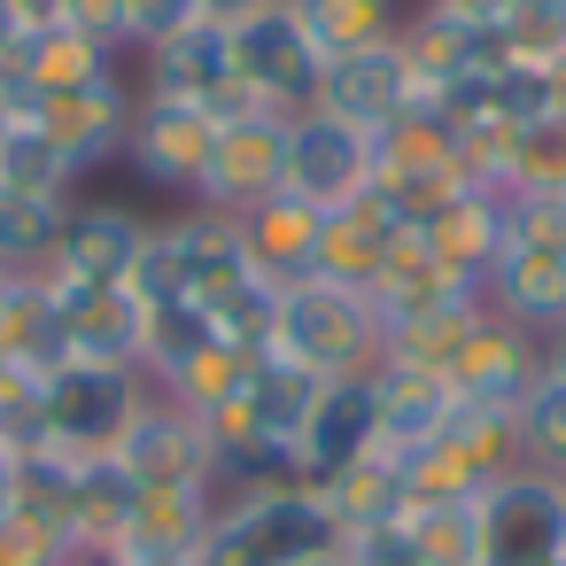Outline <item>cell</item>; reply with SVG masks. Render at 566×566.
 Segmentation results:
<instances>
[{
  "label": "cell",
  "mask_w": 566,
  "mask_h": 566,
  "mask_svg": "<svg viewBox=\"0 0 566 566\" xmlns=\"http://www.w3.org/2000/svg\"><path fill=\"white\" fill-rule=\"evenodd\" d=\"M133 102H140V86H133L125 71H109V78H94V86H78V94H48L32 125H40V133L55 140V156L86 179V171H102V164L125 156Z\"/></svg>",
  "instance_id": "5bb4252c"
},
{
  "label": "cell",
  "mask_w": 566,
  "mask_h": 566,
  "mask_svg": "<svg viewBox=\"0 0 566 566\" xmlns=\"http://www.w3.org/2000/svg\"><path fill=\"white\" fill-rule=\"evenodd\" d=\"M396 520L419 566H481V496H411Z\"/></svg>",
  "instance_id": "f1b7e54d"
},
{
  "label": "cell",
  "mask_w": 566,
  "mask_h": 566,
  "mask_svg": "<svg viewBox=\"0 0 566 566\" xmlns=\"http://www.w3.org/2000/svg\"><path fill=\"white\" fill-rule=\"evenodd\" d=\"M373 140L357 125H334L326 109L287 117V195L318 202V210H349L357 195H373Z\"/></svg>",
  "instance_id": "4fadbf2b"
},
{
  "label": "cell",
  "mask_w": 566,
  "mask_h": 566,
  "mask_svg": "<svg viewBox=\"0 0 566 566\" xmlns=\"http://www.w3.org/2000/svg\"><path fill=\"white\" fill-rule=\"evenodd\" d=\"M125 465L133 489H218V450H210V427L195 411H179L171 396L148 388V403L133 411V427L117 434L109 450Z\"/></svg>",
  "instance_id": "ba28073f"
},
{
  "label": "cell",
  "mask_w": 566,
  "mask_h": 566,
  "mask_svg": "<svg viewBox=\"0 0 566 566\" xmlns=\"http://www.w3.org/2000/svg\"><path fill=\"white\" fill-rule=\"evenodd\" d=\"M210 148H218V117H210V109H195V102H164V94H140L117 164H125L148 195L195 202V195H202V171H210Z\"/></svg>",
  "instance_id": "8992f818"
},
{
  "label": "cell",
  "mask_w": 566,
  "mask_h": 566,
  "mask_svg": "<svg viewBox=\"0 0 566 566\" xmlns=\"http://www.w3.org/2000/svg\"><path fill=\"white\" fill-rule=\"evenodd\" d=\"M558 566H566V558H558Z\"/></svg>",
  "instance_id": "f5cc1de1"
},
{
  "label": "cell",
  "mask_w": 566,
  "mask_h": 566,
  "mask_svg": "<svg viewBox=\"0 0 566 566\" xmlns=\"http://www.w3.org/2000/svg\"><path fill=\"white\" fill-rule=\"evenodd\" d=\"M71 566H117V558H102V551H78V558H71Z\"/></svg>",
  "instance_id": "f907efd6"
},
{
  "label": "cell",
  "mask_w": 566,
  "mask_h": 566,
  "mask_svg": "<svg viewBox=\"0 0 566 566\" xmlns=\"http://www.w3.org/2000/svg\"><path fill=\"white\" fill-rule=\"evenodd\" d=\"M481 303H489L496 318H512L520 334H535V342L566 334V256H558V249H520V241H504V256H496L489 280H481Z\"/></svg>",
  "instance_id": "603a6c76"
},
{
  "label": "cell",
  "mask_w": 566,
  "mask_h": 566,
  "mask_svg": "<svg viewBox=\"0 0 566 566\" xmlns=\"http://www.w3.org/2000/svg\"><path fill=\"white\" fill-rule=\"evenodd\" d=\"M249 373H256V357H249V349H233V342H202L171 380H156V396H171L179 411L210 419L218 403H233V396L249 388Z\"/></svg>",
  "instance_id": "1f68e13d"
},
{
  "label": "cell",
  "mask_w": 566,
  "mask_h": 566,
  "mask_svg": "<svg viewBox=\"0 0 566 566\" xmlns=\"http://www.w3.org/2000/svg\"><path fill=\"white\" fill-rule=\"evenodd\" d=\"M558 489H566V481H558Z\"/></svg>",
  "instance_id": "816d5d0a"
},
{
  "label": "cell",
  "mask_w": 566,
  "mask_h": 566,
  "mask_svg": "<svg viewBox=\"0 0 566 566\" xmlns=\"http://www.w3.org/2000/svg\"><path fill=\"white\" fill-rule=\"evenodd\" d=\"M512 241H520V249H558V256H566V187L512 195Z\"/></svg>",
  "instance_id": "f35d334b"
},
{
  "label": "cell",
  "mask_w": 566,
  "mask_h": 566,
  "mask_svg": "<svg viewBox=\"0 0 566 566\" xmlns=\"http://www.w3.org/2000/svg\"><path fill=\"white\" fill-rule=\"evenodd\" d=\"M481 318H489L481 287H450V295H434V303H419V311L388 318V326H380V357H388V365H427V373H450V357L465 349V334H473Z\"/></svg>",
  "instance_id": "cb8c5ba5"
},
{
  "label": "cell",
  "mask_w": 566,
  "mask_h": 566,
  "mask_svg": "<svg viewBox=\"0 0 566 566\" xmlns=\"http://www.w3.org/2000/svg\"><path fill=\"white\" fill-rule=\"evenodd\" d=\"M295 24L311 32V48L334 63V55H357V48H388L396 24H403V0H287Z\"/></svg>",
  "instance_id": "4316f807"
},
{
  "label": "cell",
  "mask_w": 566,
  "mask_h": 566,
  "mask_svg": "<svg viewBox=\"0 0 566 566\" xmlns=\"http://www.w3.org/2000/svg\"><path fill=\"white\" fill-rule=\"evenodd\" d=\"M295 566H349V558H342V543H334V551H311V558H295Z\"/></svg>",
  "instance_id": "681fc988"
},
{
  "label": "cell",
  "mask_w": 566,
  "mask_h": 566,
  "mask_svg": "<svg viewBox=\"0 0 566 566\" xmlns=\"http://www.w3.org/2000/svg\"><path fill=\"white\" fill-rule=\"evenodd\" d=\"M48 295H55L71 365H125V373H140V357H148V303L133 287H71V280H48Z\"/></svg>",
  "instance_id": "9a60e30c"
},
{
  "label": "cell",
  "mask_w": 566,
  "mask_h": 566,
  "mask_svg": "<svg viewBox=\"0 0 566 566\" xmlns=\"http://www.w3.org/2000/svg\"><path fill=\"white\" fill-rule=\"evenodd\" d=\"M543 373H551V380H566V334H551V342H543Z\"/></svg>",
  "instance_id": "c3c4849f"
},
{
  "label": "cell",
  "mask_w": 566,
  "mask_h": 566,
  "mask_svg": "<svg viewBox=\"0 0 566 566\" xmlns=\"http://www.w3.org/2000/svg\"><path fill=\"white\" fill-rule=\"evenodd\" d=\"M256 9H272V0H202V17H210V24H226V32H233L241 17H256Z\"/></svg>",
  "instance_id": "ee69618b"
},
{
  "label": "cell",
  "mask_w": 566,
  "mask_h": 566,
  "mask_svg": "<svg viewBox=\"0 0 566 566\" xmlns=\"http://www.w3.org/2000/svg\"><path fill=\"white\" fill-rule=\"evenodd\" d=\"M140 94H164V102H195V109H210L218 125H233V117H256V102L241 94V78H233V32L226 24H187V32H171L164 48H148L140 55Z\"/></svg>",
  "instance_id": "52a82bcc"
},
{
  "label": "cell",
  "mask_w": 566,
  "mask_h": 566,
  "mask_svg": "<svg viewBox=\"0 0 566 566\" xmlns=\"http://www.w3.org/2000/svg\"><path fill=\"white\" fill-rule=\"evenodd\" d=\"M17 512V450H0V520Z\"/></svg>",
  "instance_id": "7dc6e473"
},
{
  "label": "cell",
  "mask_w": 566,
  "mask_h": 566,
  "mask_svg": "<svg viewBox=\"0 0 566 566\" xmlns=\"http://www.w3.org/2000/svg\"><path fill=\"white\" fill-rule=\"evenodd\" d=\"M558 558H566V489L520 465L481 496V566H558Z\"/></svg>",
  "instance_id": "9c48e42d"
},
{
  "label": "cell",
  "mask_w": 566,
  "mask_h": 566,
  "mask_svg": "<svg viewBox=\"0 0 566 566\" xmlns=\"http://www.w3.org/2000/svg\"><path fill=\"white\" fill-rule=\"evenodd\" d=\"M535 380H543V342L520 334V326L496 318V311H489V318L465 334V349L450 357V388H458L465 411H504V419H512Z\"/></svg>",
  "instance_id": "2e32d148"
},
{
  "label": "cell",
  "mask_w": 566,
  "mask_h": 566,
  "mask_svg": "<svg viewBox=\"0 0 566 566\" xmlns=\"http://www.w3.org/2000/svg\"><path fill=\"white\" fill-rule=\"evenodd\" d=\"M9 63L24 71V86H32L40 102H48V94H78V86H94V78L125 71V63H117V48H102V40L71 32V24H40Z\"/></svg>",
  "instance_id": "484cf974"
},
{
  "label": "cell",
  "mask_w": 566,
  "mask_h": 566,
  "mask_svg": "<svg viewBox=\"0 0 566 566\" xmlns=\"http://www.w3.org/2000/svg\"><path fill=\"white\" fill-rule=\"evenodd\" d=\"M411 102H419V86H411V71H403V55H396V40H388V48L334 55V63L318 71V102H311V109H326L334 125H357L365 140H380Z\"/></svg>",
  "instance_id": "e0dca14e"
},
{
  "label": "cell",
  "mask_w": 566,
  "mask_h": 566,
  "mask_svg": "<svg viewBox=\"0 0 566 566\" xmlns=\"http://www.w3.org/2000/svg\"><path fill=\"white\" fill-rule=\"evenodd\" d=\"M9 9H17V17L40 32V24H55V17H63V0H9Z\"/></svg>",
  "instance_id": "bcb514c9"
},
{
  "label": "cell",
  "mask_w": 566,
  "mask_h": 566,
  "mask_svg": "<svg viewBox=\"0 0 566 566\" xmlns=\"http://www.w3.org/2000/svg\"><path fill=\"white\" fill-rule=\"evenodd\" d=\"M318 71H326V55L311 48V32L295 24L287 0H272V9H256V17L233 24V78H241V94L256 109L303 117L318 102Z\"/></svg>",
  "instance_id": "5b68a950"
},
{
  "label": "cell",
  "mask_w": 566,
  "mask_h": 566,
  "mask_svg": "<svg viewBox=\"0 0 566 566\" xmlns=\"http://www.w3.org/2000/svg\"><path fill=\"white\" fill-rule=\"evenodd\" d=\"M373 450H380L373 373H357V380H326L318 403H311V419H303V434H295L287 473H295L303 489H326V481H342V473H349L357 458H373Z\"/></svg>",
  "instance_id": "7c38bea8"
},
{
  "label": "cell",
  "mask_w": 566,
  "mask_h": 566,
  "mask_svg": "<svg viewBox=\"0 0 566 566\" xmlns=\"http://www.w3.org/2000/svg\"><path fill=\"white\" fill-rule=\"evenodd\" d=\"M496 63L566 71V0H504V17H496Z\"/></svg>",
  "instance_id": "836d02e7"
},
{
  "label": "cell",
  "mask_w": 566,
  "mask_h": 566,
  "mask_svg": "<svg viewBox=\"0 0 566 566\" xmlns=\"http://www.w3.org/2000/svg\"><path fill=\"white\" fill-rule=\"evenodd\" d=\"M342 558H349V566H419V551H411L403 520H380V527H349V535H342Z\"/></svg>",
  "instance_id": "60d3db41"
},
{
  "label": "cell",
  "mask_w": 566,
  "mask_h": 566,
  "mask_svg": "<svg viewBox=\"0 0 566 566\" xmlns=\"http://www.w3.org/2000/svg\"><path fill=\"white\" fill-rule=\"evenodd\" d=\"M264 357H280L311 380H357L380 365V311H373V295H357L342 280H295V287H280Z\"/></svg>",
  "instance_id": "6da1fadb"
},
{
  "label": "cell",
  "mask_w": 566,
  "mask_h": 566,
  "mask_svg": "<svg viewBox=\"0 0 566 566\" xmlns=\"http://www.w3.org/2000/svg\"><path fill=\"white\" fill-rule=\"evenodd\" d=\"M280 187H287V117L256 109V117L218 125V148H210V171H202V195L195 202L218 210V218H249Z\"/></svg>",
  "instance_id": "8fae6325"
},
{
  "label": "cell",
  "mask_w": 566,
  "mask_h": 566,
  "mask_svg": "<svg viewBox=\"0 0 566 566\" xmlns=\"http://www.w3.org/2000/svg\"><path fill=\"white\" fill-rule=\"evenodd\" d=\"M543 187H566V109L504 140V195H543Z\"/></svg>",
  "instance_id": "8d00e7d4"
},
{
  "label": "cell",
  "mask_w": 566,
  "mask_h": 566,
  "mask_svg": "<svg viewBox=\"0 0 566 566\" xmlns=\"http://www.w3.org/2000/svg\"><path fill=\"white\" fill-rule=\"evenodd\" d=\"M334 543H342V527H334L318 489L264 481V489L218 496V520H210V543L195 566H295V558L334 551Z\"/></svg>",
  "instance_id": "7a4b0ae2"
},
{
  "label": "cell",
  "mask_w": 566,
  "mask_h": 566,
  "mask_svg": "<svg viewBox=\"0 0 566 566\" xmlns=\"http://www.w3.org/2000/svg\"><path fill=\"white\" fill-rule=\"evenodd\" d=\"M233 226H241V249H249V272L256 280H272V287L318 280V249H326V210L318 202H303V195L280 187L272 202H256Z\"/></svg>",
  "instance_id": "44dd1931"
},
{
  "label": "cell",
  "mask_w": 566,
  "mask_h": 566,
  "mask_svg": "<svg viewBox=\"0 0 566 566\" xmlns=\"http://www.w3.org/2000/svg\"><path fill=\"white\" fill-rule=\"evenodd\" d=\"M71 535L55 520H32V512H9L0 520V566H71Z\"/></svg>",
  "instance_id": "74e56055"
},
{
  "label": "cell",
  "mask_w": 566,
  "mask_h": 566,
  "mask_svg": "<svg viewBox=\"0 0 566 566\" xmlns=\"http://www.w3.org/2000/svg\"><path fill=\"white\" fill-rule=\"evenodd\" d=\"M434 9H450V17H465L473 32H489V40H496V17H504V0H434Z\"/></svg>",
  "instance_id": "7bdbcfd3"
},
{
  "label": "cell",
  "mask_w": 566,
  "mask_h": 566,
  "mask_svg": "<svg viewBox=\"0 0 566 566\" xmlns=\"http://www.w3.org/2000/svg\"><path fill=\"white\" fill-rule=\"evenodd\" d=\"M419 241H427V256H434L442 280L481 287L489 264H496L504 241H512V195H496V187H465L450 210H434V218L419 226Z\"/></svg>",
  "instance_id": "ffe728a7"
},
{
  "label": "cell",
  "mask_w": 566,
  "mask_h": 566,
  "mask_svg": "<svg viewBox=\"0 0 566 566\" xmlns=\"http://www.w3.org/2000/svg\"><path fill=\"white\" fill-rule=\"evenodd\" d=\"M187 24H202V0H125V48H140V55Z\"/></svg>",
  "instance_id": "ab89813d"
},
{
  "label": "cell",
  "mask_w": 566,
  "mask_h": 566,
  "mask_svg": "<svg viewBox=\"0 0 566 566\" xmlns=\"http://www.w3.org/2000/svg\"><path fill=\"white\" fill-rule=\"evenodd\" d=\"M133 504H140V489L125 481V465L117 458H86L78 489H71V551H102L109 558L125 520H133Z\"/></svg>",
  "instance_id": "83f0119b"
},
{
  "label": "cell",
  "mask_w": 566,
  "mask_h": 566,
  "mask_svg": "<svg viewBox=\"0 0 566 566\" xmlns=\"http://www.w3.org/2000/svg\"><path fill=\"white\" fill-rule=\"evenodd\" d=\"M396 233H403V218H396L380 195H357L349 210H326L318 280H342V287H357V295H373V280H380V264H388Z\"/></svg>",
  "instance_id": "d4e9b609"
},
{
  "label": "cell",
  "mask_w": 566,
  "mask_h": 566,
  "mask_svg": "<svg viewBox=\"0 0 566 566\" xmlns=\"http://www.w3.org/2000/svg\"><path fill=\"white\" fill-rule=\"evenodd\" d=\"M233 280H249V249H241V226L233 218H218V210H202V202H179L171 218H156L148 226V249H140V264H133V295L148 303V311H171V303H210V295H226Z\"/></svg>",
  "instance_id": "3957f363"
},
{
  "label": "cell",
  "mask_w": 566,
  "mask_h": 566,
  "mask_svg": "<svg viewBox=\"0 0 566 566\" xmlns=\"http://www.w3.org/2000/svg\"><path fill=\"white\" fill-rule=\"evenodd\" d=\"M318 496H326V512H334L342 535H349V527H380V520H396V512L411 504V489H403V458L373 450V458H357L342 481H326Z\"/></svg>",
  "instance_id": "f546056e"
},
{
  "label": "cell",
  "mask_w": 566,
  "mask_h": 566,
  "mask_svg": "<svg viewBox=\"0 0 566 566\" xmlns=\"http://www.w3.org/2000/svg\"><path fill=\"white\" fill-rule=\"evenodd\" d=\"M373 403H380V450L388 458H411L427 442L450 434V419L465 411L450 373H427V365H373Z\"/></svg>",
  "instance_id": "7402d4cb"
},
{
  "label": "cell",
  "mask_w": 566,
  "mask_h": 566,
  "mask_svg": "<svg viewBox=\"0 0 566 566\" xmlns=\"http://www.w3.org/2000/svg\"><path fill=\"white\" fill-rule=\"evenodd\" d=\"M148 226H156V218H140L133 202L71 195L48 280H71V287H125V280H133V264H140V249H148Z\"/></svg>",
  "instance_id": "30bf717a"
},
{
  "label": "cell",
  "mask_w": 566,
  "mask_h": 566,
  "mask_svg": "<svg viewBox=\"0 0 566 566\" xmlns=\"http://www.w3.org/2000/svg\"><path fill=\"white\" fill-rule=\"evenodd\" d=\"M148 403V373L125 365H63L40 380V442L63 458H109L133 411Z\"/></svg>",
  "instance_id": "277c9868"
},
{
  "label": "cell",
  "mask_w": 566,
  "mask_h": 566,
  "mask_svg": "<svg viewBox=\"0 0 566 566\" xmlns=\"http://www.w3.org/2000/svg\"><path fill=\"white\" fill-rule=\"evenodd\" d=\"M218 520V489H140L125 535H117V566H195Z\"/></svg>",
  "instance_id": "d6986e66"
},
{
  "label": "cell",
  "mask_w": 566,
  "mask_h": 566,
  "mask_svg": "<svg viewBox=\"0 0 566 566\" xmlns=\"http://www.w3.org/2000/svg\"><path fill=\"white\" fill-rule=\"evenodd\" d=\"M24 40H32V24H24V17L9 9V0H0V63H9V55H17Z\"/></svg>",
  "instance_id": "f6af8a7d"
},
{
  "label": "cell",
  "mask_w": 566,
  "mask_h": 566,
  "mask_svg": "<svg viewBox=\"0 0 566 566\" xmlns=\"http://www.w3.org/2000/svg\"><path fill=\"white\" fill-rule=\"evenodd\" d=\"M0 187H9V195L71 202V195H78V171L55 156V140H48L32 117H17V125H0Z\"/></svg>",
  "instance_id": "d6a6232c"
},
{
  "label": "cell",
  "mask_w": 566,
  "mask_h": 566,
  "mask_svg": "<svg viewBox=\"0 0 566 566\" xmlns=\"http://www.w3.org/2000/svg\"><path fill=\"white\" fill-rule=\"evenodd\" d=\"M63 210H71V202H48V195H9V187H0V272H9V280H40V272L55 264Z\"/></svg>",
  "instance_id": "4dcf8cb0"
},
{
  "label": "cell",
  "mask_w": 566,
  "mask_h": 566,
  "mask_svg": "<svg viewBox=\"0 0 566 566\" xmlns=\"http://www.w3.org/2000/svg\"><path fill=\"white\" fill-rule=\"evenodd\" d=\"M396 55H403L419 102H442L450 86H465V78H481L496 63V40L473 32L465 17L434 9V0H419V9H403V24H396Z\"/></svg>",
  "instance_id": "ac0fdd59"
},
{
  "label": "cell",
  "mask_w": 566,
  "mask_h": 566,
  "mask_svg": "<svg viewBox=\"0 0 566 566\" xmlns=\"http://www.w3.org/2000/svg\"><path fill=\"white\" fill-rule=\"evenodd\" d=\"M55 24H71V32H86V40H102V48L125 55V0H63Z\"/></svg>",
  "instance_id": "b9f144b4"
},
{
  "label": "cell",
  "mask_w": 566,
  "mask_h": 566,
  "mask_svg": "<svg viewBox=\"0 0 566 566\" xmlns=\"http://www.w3.org/2000/svg\"><path fill=\"white\" fill-rule=\"evenodd\" d=\"M202 318H210V334H218V342H233V349L264 357V349H272V318H280V287L249 272V280H233L226 295H210V303H202Z\"/></svg>",
  "instance_id": "e575fe53"
},
{
  "label": "cell",
  "mask_w": 566,
  "mask_h": 566,
  "mask_svg": "<svg viewBox=\"0 0 566 566\" xmlns=\"http://www.w3.org/2000/svg\"><path fill=\"white\" fill-rule=\"evenodd\" d=\"M512 427H520V465L566 481V380L543 373V380L527 388V403L512 411Z\"/></svg>",
  "instance_id": "d590c367"
}]
</instances>
